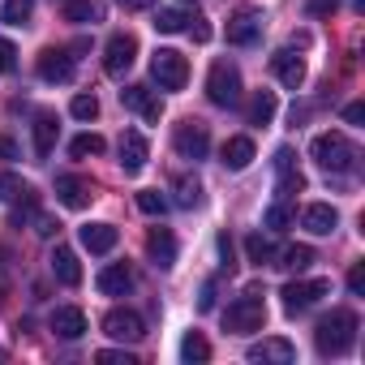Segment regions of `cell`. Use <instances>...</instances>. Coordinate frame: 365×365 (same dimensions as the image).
<instances>
[{"label":"cell","mask_w":365,"mask_h":365,"mask_svg":"<svg viewBox=\"0 0 365 365\" xmlns=\"http://www.w3.org/2000/svg\"><path fill=\"white\" fill-rule=\"evenodd\" d=\"M245 356H250V361H262V365H267V361H275V365H288V361L297 356V348H292L288 339H279V335H275V339L250 344V348H245Z\"/></svg>","instance_id":"obj_21"},{"label":"cell","mask_w":365,"mask_h":365,"mask_svg":"<svg viewBox=\"0 0 365 365\" xmlns=\"http://www.w3.org/2000/svg\"><path fill=\"white\" fill-rule=\"evenodd\" d=\"M155 0H125V9H150Z\"/></svg>","instance_id":"obj_48"},{"label":"cell","mask_w":365,"mask_h":365,"mask_svg":"<svg viewBox=\"0 0 365 365\" xmlns=\"http://www.w3.org/2000/svg\"><path fill=\"white\" fill-rule=\"evenodd\" d=\"M185 26H190V9H185V5H180V9H159V14H155V31H159V35H180Z\"/></svg>","instance_id":"obj_28"},{"label":"cell","mask_w":365,"mask_h":365,"mask_svg":"<svg viewBox=\"0 0 365 365\" xmlns=\"http://www.w3.org/2000/svg\"><path fill=\"white\" fill-rule=\"evenodd\" d=\"M207 99L215 108H237L241 103V73H237V65H228V61L211 65V73H207Z\"/></svg>","instance_id":"obj_5"},{"label":"cell","mask_w":365,"mask_h":365,"mask_svg":"<svg viewBox=\"0 0 365 365\" xmlns=\"http://www.w3.org/2000/svg\"><path fill=\"white\" fill-rule=\"evenodd\" d=\"M356 314L352 309H331L318 327H314V344L322 356H344L352 344H356Z\"/></svg>","instance_id":"obj_1"},{"label":"cell","mask_w":365,"mask_h":365,"mask_svg":"<svg viewBox=\"0 0 365 365\" xmlns=\"http://www.w3.org/2000/svg\"><path fill=\"white\" fill-rule=\"evenodd\" d=\"M275 112H279L275 91H254V95H250V108H245L250 125H271V120H275Z\"/></svg>","instance_id":"obj_26"},{"label":"cell","mask_w":365,"mask_h":365,"mask_svg":"<svg viewBox=\"0 0 365 365\" xmlns=\"http://www.w3.org/2000/svg\"><path fill=\"white\" fill-rule=\"evenodd\" d=\"M220 258H224V267L232 271V237H228V232H220Z\"/></svg>","instance_id":"obj_45"},{"label":"cell","mask_w":365,"mask_h":365,"mask_svg":"<svg viewBox=\"0 0 365 365\" xmlns=\"http://www.w3.org/2000/svg\"><path fill=\"white\" fill-rule=\"evenodd\" d=\"M116 241H120V232L112 224H86L82 228V250H91V254H112Z\"/></svg>","instance_id":"obj_25"},{"label":"cell","mask_w":365,"mask_h":365,"mask_svg":"<svg viewBox=\"0 0 365 365\" xmlns=\"http://www.w3.org/2000/svg\"><path fill=\"white\" fill-rule=\"evenodd\" d=\"M91 198H95L91 180H82V176H56V202H61V207H69V211H86Z\"/></svg>","instance_id":"obj_11"},{"label":"cell","mask_w":365,"mask_h":365,"mask_svg":"<svg viewBox=\"0 0 365 365\" xmlns=\"http://www.w3.org/2000/svg\"><path fill=\"white\" fill-rule=\"evenodd\" d=\"M95 361H103V365H133V356H129V352H116V348L95 352Z\"/></svg>","instance_id":"obj_41"},{"label":"cell","mask_w":365,"mask_h":365,"mask_svg":"<svg viewBox=\"0 0 365 365\" xmlns=\"http://www.w3.org/2000/svg\"><path fill=\"white\" fill-rule=\"evenodd\" d=\"M271 73H275L288 91H297V86L305 82V61H301L297 52H288V48H284V52H275V56H271Z\"/></svg>","instance_id":"obj_15"},{"label":"cell","mask_w":365,"mask_h":365,"mask_svg":"<svg viewBox=\"0 0 365 365\" xmlns=\"http://www.w3.org/2000/svg\"><path fill=\"white\" fill-rule=\"evenodd\" d=\"M327 292H331V279H292V284L279 288L288 314H305V309H314Z\"/></svg>","instance_id":"obj_6"},{"label":"cell","mask_w":365,"mask_h":365,"mask_svg":"<svg viewBox=\"0 0 365 365\" xmlns=\"http://www.w3.org/2000/svg\"><path fill=\"white\" fill-rule=\"evenodd\" d=\"M198 309H215V284H202V297H198Z\"/></svg>","instance_id":"obj_46"},{"label":"cell","mask_w":365,"mask_h":365,"mask_svg":"<svg viewBox=\"0 0 365 365\" xmlns=\"http://www.w3.org/2000/svg\"><path fill=\"white\" fill-rule=\"evenodd\" d=\"M176 202L185 207V211L198 207V202H202V185H198V180H190V176H180V180H176Z\"/></svg>","instance_id":"obj_34"},{"label":"cell","mask_w":365,"mask_h":365,"mask_svg":"<svg viewBox=\"0 0 365 365\" xmlns=\"http://www.w3.org/2000/svg\"><path fill=\"white\" fill-rule=\"evenodd\" d=\"M31 14H35V0H5V9H0V18L9 26H26Z\"/></svg>","instance_id":"obj_33"},{"label":"cell","mask_w":365,"mask_h":365,"mask_svg":"<svg viewBox=\"0 0 365 365\" xmlns=\"http://www.w3.org/2000/svg\"><path fill=\"white\" fill-rule=\"evenodd\" d=\"M344 120H348V125H361V120H365V103H348V108H344Z\"/></svg>","instance_id":"obj_44"},{"label":"cell","mask_w":365,"mask_h":365,"mask_svg":"<svg viewBox=\"0 0 365 365\" xmlns=\"http://www.w3.org/2000/svg\"><path fill=\"white\" fill-rule=\"evenodd\" d=\"M172 146H176L180 159H207V150H211V129H207L202 120L190 116V120H180V125H176Z\"/></svg>","instance_id":"obj_7"},{"label":"cell","mask_w":365,"mask_h":365,"mask_svg":"<svg viewBox=\"0 0 365 365\" xmlns=\"http://www.w3.org/2000/svg\"><path fill=\"white\" fill-rule=\"evenodd\" d=\"M301 224H305L314 237H331V232H335V224H339V215H335V207H331V202H309V207L301 211Z\"/></svg>","instance_id":"obj_19"},{"label":"cell","mask_w":365,"mask_h":365,"mask_svg":"<svg viewBox=\"0 0 365 365\" xmlns=\"http://www.w3.org/2000/svg\"><path fill=\"white\" fill-rule=\"evenodd\" d=\"M185 31H190L198 43H207V39H211V26H207V18H202V14H190V26H185Z\"/></svg>","instance_id":"obj_40"},{"label":"cell","mask_w":365,"mask_h":365,"mask_svg":"<svg viewBox=\"0 0 365 365\" xmlns=\"http://www.w3.org/2000/svg\"><path fill=\"white\" fill-rule=\"evenodd\" d=\"M120 103H125L129 112L146 116V120H159V116H163V103L150 95V86H125V91H120Z\"/></svg>","instance_id":"obj_16"},{"label":"cell","mask_w":365,"mask_h":365,"mask_svg":"<svg viewBox=\"0 0 365 365\" xmlns=\"http://www.w3.org/2000/svg\"><path fill=\"white\" fill-rule=\"evenodd\" d=\"M48 262H52V275H56L65 288H78V284H82V267H78V254H73L69 245H56Z\"/></svg>","instance_id":"obj_20"},{"label":"cell","mask_w":365,"mask_h":365,"mask_svg":"<svg viewBox=\"0 0 365 365\" xmlns=\"http://www.w3.org/2000/svg\"><path fill=\"white\" fill-rule=\"evenodd\" d=\"M150 78L159 82V91H185L190 82V61L180 56L176 48H159L150 56Z\"/></svg>","instance_id":"obj_4"},{"label":"cell","mask_w":365,"mask_h":365,"mask_svg":"<svg viewBox=\"0 0 365 365\" xmlns=\"http://www.w3.org/2000/svg\"><path fill=\"white\" fill-rule=\"evenodd\" d=\"M52 331H56L61 339H82V335H86V314H82L78 305H61V309L52 314Z\"/></svg>","instance_id":"obj_24"},{"label":"cell","mask_w":365,"mask_h":365,"mask_svg":"<svg viewBox=\"0 0 365 365\" xmlns=\"http://www.w3.org/2000/svg\"><path fill=\"white\" fill-rule=\"evenodd\" d=\"M108 150V142L99 138V133H78L73 142H69V155L73 159H86V155H103Z\"/></svg>","instance_id":"obj_32"},{"label":"cell","mask_w":365,"mask_h":365,"mask_svg":"<svg viewBox=\"0 0 365 365\" xmlns=\"http://www.w3.org/2000/svg\"><path fill=\"white\" fill-rule=\"evenodd\" d=\"M103 331H108L112 339H120V344H138V339L146 335V322H142V314H133V309H112V314L103 318Z\"/></svg>","instance_id":"obj_10"},{"label":"cell","mask_w":365,"mask_h":365,"mask_svg":"<svg viewBox=\"0 0 365 365\" xmlns=\"http://www.w3.org/2000/svg\"><path fill=\"white\" fill-rule=\"evenodd\" d=\"M95 284H99V292H103V297H125V292L133 288V271H129L125 262H112V267H103V271H99V279H95Z\"/></svg>","instance_id":"obj_23"},{"label":"cell","mask_w":365,"mask_h":365,"mask_svg":"<svg viewBox=\"0 0 365 365\" xmlns=\"http://www.w3.org/2000/svg\"><path fill=\"white\" fill-rule=\"evenodd\" d=\"M31 133H35V155H39V159H48V155L56 150L61 125H56V116H52V112H35V125H31Z\"/></svg>","instance_id":"obj_18"},{"label":"cell","mask_w":365,"mask_h":365,"mask_svg":"<svg viewBox=\"0 0 365 365\" xmlns=\"http://www.w3.org/2000/svg\"><path fill=\"white\" fill-rule=\"evenodd\" d=\"M138 211H142V215H163V211H168V198H163L159 190H142V194H138Z\"/></svg>","instance_id":"obj_36"},{"label":"cell","mask_w":365,"mask_h":365,"mask_svg":"<svg viewBox=\"0 0 365 365\" xmlns=\"http://www.w3.org/2000/svg\"><path fill=\"white\" fill-rule=\"evenodd\" d=\"M220 155H224L220 163H224L228 172H245V168L254 163V142H250L245 133H237V138H228V142H224V150H220Z\"/></svg>","instance_id":"obj_22"},{"label":"cell","mask_w":365,"mask_h":365,"mask_svg":"<svg viewBox=\"0 0 365 365\" xmlns=\"http://www.w3.org/2000/svg\"><path fill=\"white\" fill-rule=\"evenodd\" d=\"M133 61H138V39H133L129 31H116V35L108 39V48H103V69H108L112 78H125V73L133 69Z\"/></svg>","instance_id":"obj_8"},{"label":"cell","mask_w":365,"mask_h":365,"mask_svg":"<svg viewBox=\"0 0 365 365\" xmlns=\"http://www.w3.org/2000/svg\"><path fill=\"white\" fill-rule=\"evenodd\" d=\"M262 322H267V301L258 297V288H250L245 297H237L228 305V314H224V327L232 335H254V331H262Z\"/></svg>","instance_id":"obj_3"},{"label":"cell","mask_w":365,"mask_h":365,"mask_svg":"<svg viewBox=\"0 0 365 365\" xmlns=\"http://www.w3.org/2000/svg\"><path fill=\"white\" fill-rule=\"evenodd\" d=\"M0 155H5V159H14V155H18V146H14L9 138H0Z\"/></svg>","instance_id":"obj_47"},{"label":"cell","mask_w":365,"mask_h":365,"mask_svg":"<svg viewBox=\"0 0 365 365\" xmlns=\"http://www.w3.org/2000/svg\"><path fill=\"white\" fill-rule=\"evenodd\" d=\"M275 172H279V198H292L297 190H305V176L297 172V155L288 146L275 150Z\"/></svg>","instance_id":"obj_14"},{"label":"cell","mask_w":365,"mask_h":365,"mask_svg":"<svg viewBox=\"0 0 365 365\" xmlns=\"http://www.w3.org/2000/svg\"><path fill=\"white\" fill-rule=\"evenodd\" d=\"M245 254H250V262L267 267V262L275 258V245H271V237H262V232H250V237H245Z\"/></svg>","instance_id":"obj_30"},{"label":"cell","mask_w":365,"mask_h":365,"mask_svg":"<svg viewBox=\"0 0 365 365\" xmlns=\"http://www.w3.org/2000/svg\"><path fill=\"white\" fill-rule=\"evenodd\" d=\"M335 5H339V0H309L305 14H309V18H322V14H335Z\"/></svg>","instance_id":"obj_42"},{"label":"cell","mask_w":365,"mask_h":365,"mask_svg":"<svg viewBox=\"0 0 365 365\" xmlns=\"http://www.w3.org/2000/svg\"><path fill=\"white\" fill-rule=\"evenodd\" d=\"M14 65H18V48L9 39H0V73H14Z\"/></svg>","instance_id":"obj_39"},{"label":"cell","mask_w":365,"mask_h":365,"mask_svg":"<svg viewBox=\"0 0 365 365\" xmlns=\"http://www.w3.org/2000/svg\"><path fill=\"white\" fill-rule=\"evenodd\" d=\"M99 18H103V5H99V0H65V22L86 26V22H99Z\"/></svg>","instance_id":"obj_27"},{"label":"cell","mask_w":365,"mask_h":365,"mask_svg":"<svg viewBox=\"0 0 365 365\" xmlns=\"http://www.w3.org/2000/svg\"><path fill=\"white\" fill-rule=\"evenodd\" d=\"M146 159H150L146 138H142L138 129H125V133H120V168H125L129 176H138V172L146 168Z\"/></svg>","instance_id":"obj_13"},{"label":"cell","mask_w":365,"mask_h":365,"mask_svg":"<svg viewBox=\"0 0 365 365\" xmlns=\"http://www.w3.org/2000/svg\"><path fill=\"white\" fill-rule=\"evenodd\" d=\"M35 69H39L43 82H69V78H73V56H69L65 48H43Z\"/></svg>","instance_id":"obj_12"},{"label":"cell","mask_w":365,"mask_h":365,"mask_svg":"<svg viewBox=\"0 0 365 365\" xmlns=\"http://www.w3.org/2000/svg\"><path fill=\"white\" fill-rule=\"evenodd\" d=\"M211 356V344L198 335V331H190L185 339H180V361H190V365H202Z\"/></svg>","instance_id":"obj_29"},{"label":"cell","mask_w":365,"mask_h":365,"mask_svg":"<svg viewBox=\"0 0 365 365\" xmlns=\"http://www.w3.org/2000/svg\"><path fill=\"white\" fill-rule=\"evenodd\" d=\"M146 254H150V262H155L159 271H168V267L176 262V237H172L168 228H150V232H146Z\"/></svg>","instance_id":"obj_17"},{"label":"cell","mask_w":365,"mask_h":365,"mask_svg":"<svg viewBox=\"0 0 365 365\" xmlns=\"http://www.w3.org/2000/svg\"><path fill=\"white\" fill-rule=\"evenodd\" d=\"M314 258H318V254H314L309 245H288V250L279 254V262H275V267H284V271H305Z\"/></svg>","instance_id":"obj_31"},{"label":"cell","mask_w":365,"mask_h":365,"mask_svg":"<svg viewBox=\"0 0 365 365\" xmlns=\"http://www.w3.org/2000/svg\"><path fill=\"white\" fill-rule=\"evenodd\" d=\"M292 224V207H288V198H275V207L267 211V228L271 232H284Z\"/></svg>","instance_id":"obj_35"},{"label":"cell","mask_w":365,"mask_h":365,"mask_svg":"<svg viewBox=\"0 0 365 365\" xmlns=\"http://www.w3.org/2000/svg\"><path fill=\"white\" fill-rule=\"evenodd\" d=\"M309 155H314V163L327 168V172H352V168H356V146H352L339 129L318 133V138L309 142Z\"/></svg>","instance_id":"obj_2"},{"label":"cell","mask_w":365,"mask_h":365,"mask_svg":"<svg viewBox=\"0 0 365 365\" xmlns=\"http://www.w3.org/2000/svg\"><path fill=\"white\" fill-rule=\"evenodd\" d=\"M22 190H26V185H22V176H14V172H0V202H14Z\"/></svg>","instance_id":"obj_38"},{"label":"cell","mask_w":365,"mask_h":365,"mask_svg":"<svg viewBox=\"0 0 365 365\" xmlns=\"http://www.w3.org/2000/svg\"><path fill=\"white\" fill-rule=\"evenodd\" d=\"M262 26H267V14L262 9H237L228 18V43L237 48H254L262 39Z\"/></svg>","instance_id":"obj_9"},{"label":"cell","mask_w":365,"mask_h":365,"mask_svg":"<svg viewBox=\"0 0 365 365\" xmlns=\"http://www.w3.org/2000/svg\"><path fill=\"white\" fill-rule=\"evenodd\" d=\"M69 112H73L78 120H95V116H99V99H95V95H73Z\"/></svg>","instance_id":"obj_37"},{"label":"cell","mask_w":365,"mask_h":365,"mask_svg":"<svg viewBox=\"0 0 365 365\" xmlns=\"http://www.w3.org/2000/svg\"><path fill=\"white\" fill-rule=\"evenodd\" d=\"M348 288H352V292H356V297H361V292H365V267H361V262H356V267H352V271H348Z\"/></svg>","instance_id":"obj_43"}]
</instances>
